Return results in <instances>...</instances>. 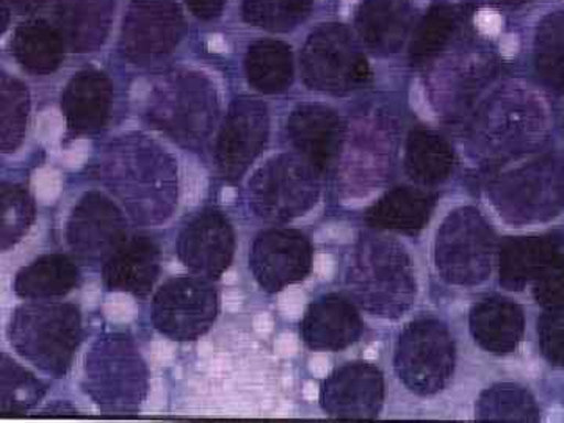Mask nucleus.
Wrapping results in <instances>:
<instances>
[{
	"instance_id": "nucleus-5",
	"label": "nucleus",
	"mask_w": 564,
	"mask_h": 423,
	"mask_svg": "<svg viewBox=\"0 0 564 423\" xmlns=\"http://www.w3.org/2000/svg\"><path fill=\"white\" fill-rule=\"evenodd\" d=\"M84 388L104 413L140 410L150 389V372L131 337L115 333L96 340L85 359Z\"/></svg>"
},
{
	"instance_id": "nucleus-39",
	"label": "nucleus",
	"mask_w": 564,
	"mask_h": 423,
	"mask_svg": "<svg viewBox=\"0 0 564 423\" xmlns=\"http://www.w3.org/2000/svg\"><path fill=\"white\" fill-rule=\"evenodd\" d=\"M540 344L543 355L554 366L564 367V304L551 306L541 317Z\"/></svg>"
},
{
	"instance_id": "nucleus-29",
	"label": "nucleus",
	"mask_w": 564,
	"mask_h": 423,
	"mask_svg": "<svg viewBox=\"0 0 564 423\" xmlns=\"http://www.w3.org/2000/svg\"><path fill=\"white\" fill-rule=\"evenodd\" d=\"M65 46L57 28L44 21L24 22L14 32V58L32 74H51L58 69Z\"/></svg>"
},
{
	"instance_id": "nucleus-1",
	"label": "nucleus",
	"mask_w": 564,
	"mask_h": 423,
	"mask_svg": "<svg viewBox=\"0 0 564 423\" xmlns=\"http://www.w3.org/2000/svg\"><path fill=\"white\" fill-rule=\"evenodd\" d=\"M99 176L140 225H161L176 209V163L148 137L131 133L111 141L99 162Z\"/></svg>"
},
{
	"instance_id": "nucleus-21",
	"label": "nucleus",
	"mask_w": 564,
	"mask_h": 423,
	"mask_svg": "<svg viewBox=\"0 0 564 423\" xmlns=\"http://www.w3.org/2000/svg\"><path fill=\"white\" fill-rule=\"evenodd\" d=\"M162 251L148 236H133L126 240L104 262L102 280L109 291L147 296L161 274Z\"/></svg>"
},
{
	"instance_id": "nucleus-33",
	"label": "nucleus",
	"mask_w": 564,
	"mask_h": 423,
	"mask_svg": "<svg viewBox=\"0 0 564 423\" xmlns=\"http://www.w3.org/2000/svg\"><path fill=\"white\" fill-rule=\"evenodd\" d=\"M47 386L35 375L13 361L7 352L2 355L0 377V414L22 415L35 408L46 395Z\"/></svg>"
},
{
	"instance_id": "nucleus-41",
	"label": "nucleus",
	"mask_w": 564,
	"mask_h": 423,
	"mask_svg": "<svg viewBox=\"0 0 564 423\" xmlns=\"http://www.w3.org/2000/svg\"><path fill=\"white\" fill-rule=\"evenodd\" d=\"M188 9L196 18L203 21L215 20L220 17L226 0H185Z\"/></svg>"
},
{
	"instance_id": "nucleus-14",
	"label": "nucleus",
	"mask_w": 564,
	"mask_h": 423,
	"mask_svg": "<svg viewBox=\"0 0 564 423\" xmlns=\"http://www.w3.org/2000/svg\"><path fill=\"white\" fill-rule=\"evenodd\" d=\"M128 240L120 207L101 192H88L70 212L66 242L82 262L104 263Z\"/></svg>"
},
{
	"instance_id": "nucleus-27",
	"label": "nucleus",
	"mask_w": 564,
	"mask_h": 423,
	"mask_svg": "<svg viewBox=\"0 0 564 423\" xmlns=\"http://www.w3.org/2000/svg\"><path fill=\"white\" fill-rule=\"evenodd\" d=\"M434 196L421 188L397 187L367 212V223L377 229L415 234L425 228L434 209Z\"/></svg>"
},
{
	"instance_id": "nucleus-36",
	"label": "nucleus",
	"mask_w": 564,
	"mask_h": 423,
	"mask_svg": "<svg viewBox=\"0 0 564 423\" xmlns=\"http://www.w3.org/2000/svg\"><path fill=\"white\" fill-rule=\"evenodd\" d=\"M456 24H458V18L451 6L437 3L426 11L411 40V63L414 66H423L434 61L452 40Z\"/></svg>"
},
{
	"instance_id": "nucleus-12",
	"label": "nucleus",
	"mask_w": 564,
	"mask_h": 423,
	"mask_svg": "<svg viewBox=\"0 0 564 423\" xmlns=\"http://www.w3.org/2000/svg\"><path fill=\"white\" fill-rule=\"evenodd\" d=\"M538 102L522 91L507 93L486 104L475 121V143L492 158H511L527 151L543 133Z\"/></svg>"
},
{
	"instance_id": "nucleus-17",
	"label": "nucleus",
	"mask_w": 564,
	"mask_h": 423,
	"mask_svg": "<svg viewBox=\"0 0 564 423\" xmlns=\"http://www.w3.org/2000/svg\"><path fill=\"white\" fill-rule=\"evenodd\" d=\"M177 258L191 272L206 280H218L231 267L236 234L221 210L199 212L177 237Z\"/></svg>"
},
{
	"instance_id": "nucleus-13",
	"label": "nucleus",
	"mask_w": 564,
	"mask_h": 423,
	"mask_svg": "<svg viewBox=\"0 0 564 423\" xmlns=\"http://www.w3.org/2000/svg\"><path fill=\"white\" fill-rule=\"evenodd\" d=\"M184 29L173 0H132L122 24V55L135 65L162 61L180 44Z\"/></svg>"
},
{
	"instance_id": "nucleus-34",
	"label": "nucleus",
	"mask_w": 564,
	"mask_h": 423,
	"mask_svg": "<svg viewBox=\"0 0 564 423\" xmlns=\"http://www.w3.org/2000/svg\"><path fill=\"white\" fill-rule=\"evenodd\" d=\"M477 419L481 422H536L540 410L525 389L499 384L481 393L477 402Z\"/></svg>"
},
{
	"instance_id": "nucleus-26",
	"label": "nucleus",
	"mask_w": 564,
	"mask_h": 423,
	"mask_svg": "<svg viewBox=\"0 0 564 423\" xmlns=\"http://www.w3.org/2000/svg\"><path fill=\"white\" fill-rule=\"evenodd\" d=\"M562 240L555 236L516 237L505 240L500 250V284L521 291L536 280L560 254Z\"/></svg>"
},
{
	"instance_id": "nucleus-19",
	"label": "nucleus",
	"mask_w": 564,
	"mask_h": 423,
	"mask_svg": "<svg viewBox=\"0 0 564 423\" xmlns=\"http://www.w3.org/2000/svg\"><path fill=\"white\" fill-rule=\"evenodd\" d=\"M288 137L300 158L317 170L332 172L339 161L345 141V126L329 107L306 104L292 111Z\"/></svg>"
},
{
	"instance_id": "nucleus-30",
	"label": "nucleus",
	"mask_w": 564,
	"mask_h": 423,
	"mask_svg": "<svg viewBox=\"0 0 564 423\" xmlns=\"http://www.w3.org/2000/svg\"><path fill=\"white\" fill-rule=\"evenodd\" d=\"M455 155L451 144L436 132L415 129L404 154V166L411 180L422 185H437L454 172Z\"/></svg>"
},
{
	"instance_id": "nucleus-35",
	"label": "nucleus",
	"mask_w": 564,
	"mask_h": 423,
	"mask_svg": "<svg viewBox=\"0 0 564 423\" xmlns=\"http://www.w3.org/2000/svg\"><path fill=\"white\" fill-rule=\"evenodd\" d=\"M31 113V96L22 82L2 74L0 79V147L6 154L17 151L24 140Z\"/></svg>"
},
{
	"instance_id": "nucleus-4",
	"label": "nucleus",
	"mask_w": 564,
	"mask_h": 423,
	"mask_svg": "<svg viewBox=\"0 0 564 423\" xmlns=\"http://www.w3.org/2000/svg\"><path fill=\"white\" fill-rule=\"evenodd\" d=\"M11 347L41 372L62 378L68 373L82 340V314L76 304L28 303L13 313Z\"/></svg>"
},
{
	"instance_id": "nucleus-9",
	"label": "nucleus",
	"mask_w": 564,
	"mask_h": 423,
	"mask_svg": "<svg viewBox=\"0 0 564 423\" xmlns=\"http://www.w3.org/2000/svg\"><path fill=\"white\" fill-rule=\"evenodd\" d=\"M304 84L313 90L345 95L370 79L369 63L345 25L328 24L307 39L302 52Z\"/></svg>"
},
{
	"instance_id": "nucleus-31",
	"label": "nucleus",
	"mask_w": 564,
	"mask_h": 423,
	"mask_svg": "<svg viewBox=\"0 0 564 423\" xmlns=\"http://www.w3.org/2000/svg\"><path fill=\"white\" fill-rule=\"evenodd\" d=\"M248 82L258 91L274 95L288 90L293 80L291 47L281 41H258L245 58Z\"/></svg>"
},
{
	"instance_id": "nucleus-16",
	"label": "nucleus",
	"mask_w": 564,
	"mask_h": 423,
	"mask_svg": "<svg viewBox=\"0 0 564 423\" xmlns=\"http://www.w3.org/2000/svg\"><path fill=\"white\" fill-rule=\"evenodd\" d=\"M250 269L262 291L281 292L311 273L313 245L296 229H269L252 243Z\"/></svg>"
},
{
	"instance_id": "nucleus-37",
	"label": "nucleus",
	"mask_w": 564,
	"mask_h": 423,
	"mask_svg": "<svg viewBox=\"0 0 564 423\" xmlns=\"http://www.w3.org/2000/svg\"><path fill=\"white\" fill-rule=\"evenodd\" d=\"M35 202L22 185L7 184L0 188V242L2 251H9L24 239L35 221Z\"/></svg>"
},
{
	"instance_id": "nucleus-42",
	"label": "nucleus",
	"mask_w": 564,
	"mask_h": 423,
	"mask_svg": "<svg viewBox=\"0 0 564 423\" xmlns=\"http://www.w3.org/2000/svg\"><path fill=\"white\" fill-rule=\"evenodd\" d=\"M3 2L10 6L11 10H17L18 13H29V11L39 9L44 0H3Z\"/></svg>"
},
{
	"instance_id": "nucleus-20",
	"label": "nucleus",
	"mask_w": 564,
	"mask_h": 423,
	"mask_svg": "<svg viewBox=\"0 0 564 423\" xmlns=\"http://www.w3.org/2000/svg\"><path fill=\"white\" fill-rule=\"evenodd\" d=\"M300 333L311 350L340 351L359 339L362 322L350 300L329 293L311 304Z\"/></svg>"
},
{
	"instance_id": "nucleus-43",
	"label": "nucleus",
	"mask_w": 564,
	"mask_h": 423,
	"mask_svg": "<svg viewBox=\"0 0 564 423\" xmlns=\"http://www.w3.org/2000/svg\"><path fill=\"white\" fill-rule=\"evenodd\" d=\"M496 2L502 3V6L507 7H518L522 6V3L529 2V0H496Z\"/></svg>"
},
{
	"instance_id": "nucleus-23",
	"label": "nucleus",
	"mask_w": 564,
	"mask_h": 423,
	"mask_svg": "<svg viewBox=\"0 0 564 423\" xmlns=\"http://www.w3.org/2000/svg\"><path fill=\"white\" fill-rule=\"evenodd\" d=\"M113 11L115 0H55V28L70 51L93 52L106 41Z\"/></svg>"
},
{
	"instance_id": "nucleus-38",
	"label": "nucleus",
	"mask_w": 564,
	"mask_h": 423,
	"mask_svg": "<svg viewBox=\"0 0 564 423\" xmlns=\"http://www.w3.org/2000/svg\"><path fill=\"white\" fill-rule=\"evenodd\" d=\"M313 0H243L245 21L272 32H288L306 20Z\"/></svg>"
},
{
	"instance_id": "nucleus-8",
	"label": "nucleus",
	"mask_w": 564,
	"mask_h": 423,
	"mask_svg": "<svg viewBox=\"0 0 564 423\" xmlns=\"http://www.w3.org/2000/svg\"><path fill=\"white\" fill-rule=\"evenodd\" d=\"M496 237L484 215L463 207L448 215L436 239V265L445 281L473 288L488 280Z\"/></svg>"
},
{
	"instance_id": "nucleus-2",
	"label": "nucleus",
	"mask_w": 564,
	"mask_h": 423,
	"mask_svg": "<svg viewBox=\"0 0 564 423\" xmlns=\"http://www.w3.org/2000/svg\"><path fill=\"white\" fill-rule=\"evenodd\" d=\"M348 285L370 314L397 318L413 306L417 284L406 250L389 237L364 234L348 267Z\"/></svg>"
},
{
	"instance_id": "nucleus-28",
	"label": "nucleus",
	"mask_w": 564,
	"mask_h": 423,
	"mask_svg": "<svg viewBox=\"0 0 564 423\" xmlns=\"http://www.w3.org/2000/svg\"><path fill=\"white\" fill-rule=\"evenodd\" d=\"M76 262L61 252L44 254L21 269L14 278V293L24 300L61 299L79 284Z\"/></svg>"
},
{
	"instance_id": "nucleus-25",
	"label": "nucleus",
	"mask_w": 564,
	"mask_h": 423,
	"mask_svg": "<svg viewBox=\"0 0 564 423\" xmlns=\"http://www.w3.org/2000/svg\"><path fill=\"white\" fill-rule=\"evenodd\" d=\"M524 313L510 300H481L470 311V332L486 351L505 355L516 350L524 334Z\"/></svg>"
},
{
	"instance_id": "nucleus-15",
	"label": "nucleus",
	"mask_w": 564,
	"mask_h": 423,
	"mask_svg": "<svg viewBox=\"0 0 564 423\" xmlns=\"http://www.w3.org/2000/svg\"><path fill=\"white\" fill-rule=\"evenodd\" d=\"M270 120L265 104L250 96L234 99L223 121L215 161L228 182L242 180L269 140Z\"/></svg>"
},
{
	"instance_id": "nucleus-3",
	"label": "nucleus",
	"mask_w": 564,
	"mask_h": 423,
	"mask_svg": "<svg viewBox=\"0 0 564 423\" xmlns=\"http://www.w3.org/2000/svg\"><path fill=\"white\" fill-rule=\"evenodd\" d=\"M217 91L206 76L193 70L165 74L150 93L147 118L152 128L187 150H203L217 126Z\"/></svg>"
},
{
	"instance_id": "nucleus-24",
	"label": "nucleus",
	"mask_w": 564,
	"mask_h": 423,
	"mask_svg": "<svg viewBox=\"0 0 564 423\" xmlns=\"http://www.w3.org/2000/svg\"><path fill=\"white\" fill-rule=\"evenodd\" d=\"M356 25L366 46L377 54H393L411 28L410 0H362Z\"/></svg>"
},
{
	"instance_id": "nucleus-32",
	"label": "nucleus",
	"mask_w": 564,
	"mask_h": 423,
	"mask_svg": "<svg viewBox=\"0 0 564 423\" xmlns=\"http://www.w3.org/2000/svg\"><path fill=\"white\" fill-rule=\"evenodd\" d=\"M534 68L549 90L564 93V11L541 21L534 40Z\"/></svg>"
},
{
	"instance_id": "nucleus-18",
	"label": "nucleus",
	"mask_w": 564,
	"mask_h": 423,
	"mask_svg": "<svg viewBox=\"0 0 564 423\" xmlns=\"http://www.w3.org/2000/svg\"><path fill=\"white\" fill-rule=\"evenodd\" d=\"M384 402L383 375L366 362H350L334 370L322 386L323 411L334 419H377Z\"/></svg>"
},
{
	"instance_id": "nucleus-40",
	"label": "nucleus",
	"mask_w": 564,
	"mask_h": 423,
	"mask_svg": "<svg viewBox=\"0 0 564 423\" xmlns=\"http://www.w3.org/2000/svg\"><path fill=\"white\" fill-rule=\"evenodd\" d=\"M534 299L543 306L564 304V256H556L547 269L536 278Z\"/></svg>"
},
{
	"instance_id": "nucleus-22",
	"label": "nucleus",
	"mask_w": 564,
	"mask_h": 423,
	"mask_svg": "<svg viewBox=\"0 0 564 423\" xmlns=\"http://www.w3.org/2000/svg\"><path fill=\"white\" fill-rule=\"evenodd\" d=\"M113 90L101 70L87 69L76 74L62 95L66 126L76 135H87L106 128Z\"/></svg>"
},
{
	"instance_id": "nucleus-7",
	"label": "nucleus",
	"mask_w": 564,
	"mask_h": 423,
	"mask_svg": "<svg viewBox=\"0 0 564 423\" xmlns=\"http://www.w3.org/2000/svg\"><path fill=\"white\" fill-rule=\"evenodd\" d=\"M491 199L516 225L554 217L564 206V162L543 158L518 166L494 182Z\"/></svg>"
},
{
	"instance_id": "nucleus-10",
	"label": "nucleus",
	"mask_w": 564,
	"mask_h": 423,
	"mask_svg": "<svg viewBox=\"0 0 564 423\" xmlns=\"http://www.w3.org/2000/svg\"><path fill=\"white\" fill-rule=\"evenodd\" d=\"M455 367V345L443 322L421 318L400 334L395 369L406 388L421 395L443 391Z\"/></svg>"
},
{
	"instance_id": "nucleus-6",
	"label": "nucleus",
	"mask_w": 564,
	"mask_h": 423,
	"mask_svg": "<svg viewBox=\"0 0 564 423\" xmlns=\"http://www.w3.org/2000/svg\"><path fill=\"white\" fill-rule=\"evenodd\" d=\"M321 196L318 172L303 158L282 154L252 174L248 203L262 220L285 223L310 212Z\"/></svg>"
},
{
	"instance_id": "nucleus-11",
	"label": "nucleus",
	"mask_w": 564,
	"mask_h": 423,
	"mask_svg": "<svg viewBox=\"0 0 564 423\" xmlns=\"http://www.w3.org/2000/svg\"><path fill=\"white\" fill-rule=\"evenodd\" d=\"M218 292L203 276H181L166 281L152 300L155 329L177 343L199 339L218 315Z\"/></svg>"
}]
</instances>
